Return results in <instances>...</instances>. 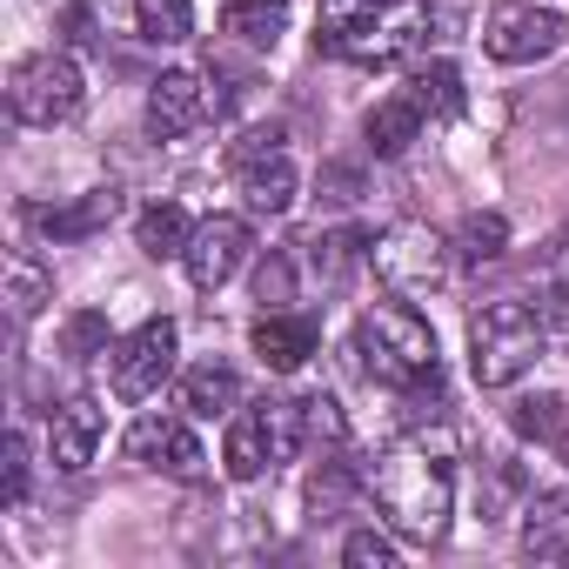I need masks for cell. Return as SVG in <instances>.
I'll list each match as a JSON object with an SVG mask.
<instances>
[{
	"mask_svg": "<svg viewBox=\"0 0 569 569\" xmlns=\"http://www.w3.org/2000/svg\"><path fill=\"white\" fill-rule=\"evenodd\" d=\"M342 562H349V569H396V542H389L382 529H356V536L342 542Z\"/></svg>",
	"mask_w": 569,
	"mask_h": 569,
	"instance_id": "cell-29",
	"label": "cell"
},
{
	"mask_svg": "<svg viewBox=\"0 0 569 569\" xmlns=\"http://www.w3.org/2000/svg\"><path fill=\"white\" fill-rule=\"evenodd\" d=\"M349 489H356V476H349L342 462H322V469H316V482H309V502H316L322 516H336V509L349 502Z\"/></svg>",
	"mask_w": 569,
	"mask_h": 569,
	"instance_id": "cell-30",
	"label": "cell"
},
{
	"mask_svg": "<svg viewBox=\"0 0 569 569\" xmlns=\"http://www.w3.org/2000/svg\"><path fill=\"white\" fill-rule=\"evenodd\" d=\"M201 121H208V88H201V74L174 68V74H161V81L148 88V134L181 141V134H194Z\"/></svg>",
	"mask_w": 569,
	"mask_h": 569,
	"instance_id": "cell-11",
	"label": "cell"
},
{
	"mask_svg": "<svg viewBox=\"0 0 569 569\" xmlns=\"http://www.w3.org/2000/svg\"><path fill=\"white\" fill-rule=\"evenodd\" d=\"M289 28V0H228L221 8V34L248 41V48H274Z\"/></svg>",
	"mask_w": 569,
	"mask_h": 569,
	"instance_id": "cell-18",
	"label": "cell"
},
{
	"mask_svg": "<svg viewBox=\"0 0 569 569\" xmlns=\"http://www.w3.org/2000/svg\"><path fill=\"white\" fill-rule=\"evenodd\" d=\"M369 268L396 296H436V289H449V241L422 221H396L389 234L369 241Z\"/></svg>",
	"mask_w": 569,
	"mask_h": 569,
	"instance_id": "cell-5",
	"label": "cell"
},
{
	"mask_svg": "<svg viewBox=\"0 0 569 569\" xmlns=\"http://www.w3.org/2000/svg\"><path fill=\"white\" fill-rule=\"evenodd\" d=\"M128 462L161 469V476H181V482H201L208 476V456H201V442H194V429L181 416H141L128 429Z\"/></svg>",
	"mask_w": 569,
	"mask_h": 569,
	"instance_id": "cell-8",
	"label": "cell"
},
{
	"mask_svg": "<svg viewBox=\"0 0 569 569\" xmlns=\"http://www.w3.org/2000/svg\"><path fill=\"white\" fill-rule=\"evenodd\" d=\"M556 462L569 469V416H562V429H556Z\"/></svg>",
	"mask_w": 569,
	"mask_h": 569,
	"instance_id": "cell-38",
	"label": "cell"
},
{
	"mask_svg": "<svg viewBox=\"0 0 569 569\" xmlns=\"http://www.w3.org/2000/svg\"><path fill=\"white\" fill-rule=\"evenodd\" d=\"M362 134H369V154L396 161V154H409V148L422 141V108H416L409 94H389V101H376V108H369Z\"/></svg>",
	"mask_w": 569,
	"mask_h": 569,
	"instance_id": "cell-16",
	"label": "cell"
},
{
	"mask_svg": "<svg viewBox=\"0 0 569 569\" xmlns=\"http://www.w3.org/2000/svg\"><path fill=\"white\" fill-rule=\"evenodd\" d=\"M114 214H121V188H88L81 201L48 208V214H41V228H48L54 241H81V234H101Z\"/></svg>",
	"mask_w": 569,
	"mask_h": 569,
	"instance_id": "cell-17",
	"label": "cell"
},
{
	"mask_svg": "<svg viewBox=\"0 0 569 569\" xmlns=\"http://www.w3.org/2000/svg\"><path fill=\"white\" fill-rule=\"evenodd\" d=\"M274 141H281V128H248V134L234 141V168H248V161H261V154H281Z\"/></svg>",
	"mask_w": 569,
	"mask_h": 569,
	"instance_id": "cell-33",
	"label": "cell"
},
{
	"mask_svg": "<svg viewBox=\"0 0 569 569\" xmlns=\"http://www.w3.org/2000/svg\"><path fill=\"white\" fill-rule=\"evenodd\" d=\"M542 342H549V322L529 309V302H489L476 322H469V369L482 389H509L522 382L536 362H542Z\"/></svg>",
	"mask_w": 569,
	"mask_h": 569,
	"instance_id": "cell-4",
	"label": "cell"
},
{
	"mask_svg": "<svg viewBox=\"0 0 569 569\" xmlns=\"http://www.w3.org/2000/svg\"><path fill=\"white\" fill-rule=\"evenodd\" d=\"M402 94L422 108V121H456V114H462V74H456L449 61H429V68H416Z\"/></svg>",
	"mask_w": 569,
	"mask_h": 569,
	"instance_id": "cell-21",
	"label": "cell"
},
{
	"mask_svg": "<svg viewBox=\"0 0 569 569\" xmlns=\"http://www.w3.org/2000/svg\"><path fill=\"white\" fill-rule=\"evenodd\" d=\"M61 28H68V41H74V48H88V41H94V14L81 8V0H68V8H61Z\"/></svg>",
	"mask_w": 569,
	"mask_h": 569,
	"instance_id": "cell-35",
	"label": "cell"
},
{
	"mask_svg": "<svg viewBox=\"0 0 569 569\" xmlns=\"http://www.w3.org/2000/svg\"><path fill=\"white\" fill-rule=\"evenodd\" d=\"M302 409H309V436H316V442H342V409H336L329 396H309Z\"/></svg>",
	"mask_w": 569,
	"mask_h": 569,
	"instance_id": "cell-32",
	"label": "cell"
},
{
	"mask_svg": "<svg viewBox=\"0 0 569 569\" xmlns=\"http://www.w3.org/2000/svg\"><path fill=\"white\" fill-rule=\"evenodd\" d=\"M329 188H336V201H356V174L349 168H329Z\"/></svg>",
	"mask_w": 569,
	"mask_h": 569,
	"instance_id": "cell-37",
	"label": "cell"
},
{
	"mask_svg": "<svg viewBox=\"0 0 569 569\" xmlns=\"http://www.w3.org/2000/svg\"><path fill=\"white\" fill-rule=\"evenodd\" d=\"M134 28L154 48H181L194 34V8H188V0H134Z\"/></svg>",
	"mask_w": 569,
	"mask_h": 569,
	"instance_id": "cell-22",
	"label": "cell"
},
{
	"mask_svg": "<svg viewBox=\"0 0 569 569\" xmlns=\"http://www.w3.org/2000/svg\"><path fill=\"white\" fill-rule=\"evenodd\" d=\"M54 289H48V274L28 261V254H14L8 261V302H14V322H28V316H41V302H48Z\"/></svg>",
	"mask_w": 569,
	"mask_h": 569,
	"instance_id": "cell-25",
	"label": "cell"
},
{
	"mask_svg": "<svg viewBox=\"0 0 569 569\" xmlns=\"http://www.w3.org/2000/svg\"><path fill=\"white\" fill-rule=\"evenodd\" d=\"M241 194H248L254 214H281V208L296 201V168H289V154H261V161H248V168H241Z\"/></svg>",
	"mask_w": 569,
	"mask_h": 569,
	"instance_id": "cell-20",
	"label": "cell"
},
{
	"mask_svg": "<svg viewBox=\"0 0 569 569\" xmlns=\"http://www.w3.org/2000/svg\"><path fill=\"white\" fill-rule=\"evenodd\" d=\"M356 254H369V241H362V234H329L316 261H322L329 274H349V268H356Z\"/></svg>",
	"mask_w": 569,
	"mask_h": 569,
	"instance_id": "cell-31",
	"label": "cell"
},
{
	"mask_svg": "<svg viewBox=\"0 0 569 569\" xmlns=\"http://www.w3.org/2000/svg\"><path fill=\"white\" fill-rule=\"evenodd\" d=\"M562 416H569V402H556V396H529V402H516V409H509L516 436H536V442H556Z\"/></svg>",
	"mask_w": 569,
	"mask_h": 569,
	"instance_id": "cell-27",
	"label": "cell"
},
{
	"mask_svg": "<svg viewBox=\"0 0 569 569\" xmlns=\"http://www.w3.org/2000/svg\"><path fill=\"white\" fill-rule=\"evenodd\" d=\"M356 356H362V369L376 376V382H389V389H436L442 376H436V336H429V322L416 316V309H402V302H376L362 322H356Z\"/></svg>",
	"mask_w": 569,
	"mask_h": 569,
	"instance_id": "cell-3",
	"label": "cell"
},
{
	"mask_svg": "<svg viewBox=\"0 0 569 569\" xmlns=\"http://www.w3.org/2000/svg\"><path fill=\"white\" fill-rule=\"evenodd\" d=\"M174 349H181V329H174L168 316H154V322H141L128 342H114V356H108V382H114V396H121V402H148V396L168 382Z\"/></svg>",
	"mask_w": 569,
	"mask_h": 569,
	"instance_id": "cell-7",
	"label": "cell"
},
{
	"mask_svg": "<svg viewBox=\"0 0 569 569\" xmlns=\"http://www.w3.org/2000/svg\"><path fill=\"white\" fill-rule=\"evenodd\" d=\"M61 356H74V362H88V356H108V316H101V309H81V316H68V329H61Z\"/></svg>",
	"mask_w": 569,
	"mask_h": 569,
	"instance_id": "cell-26",
	"label": "cell"
},
{
	"mask_svg": "<svg viewBox=\"0 0 569 569\" xmlns=\"http://www.w3.org/2000/svg\"><path fill=\"white\" fill-rule=\"evenodd\" d=\"M101 436H108V416H101V402H88V396L61 402V409H54V422H48L54 469H88V462H94V449H101Z\"/></svg>",
	"mask_w": 569,
	"mask_h": 569,
	"instance_id": "cell-12",
	"label": "cell"
},
{
	"mask_svg": "<svg viewBox=\"0 0 569 569\" xmlns=\"http://www.w3.org/2000/svg\"><path fill=\"white\" fill-rule=\"evenodd\" d=\"M456 248H462V261H476V268H482V261H496V254L509 248V221H502L496 208H482V214H469V221H462Z\"/></svg>",
	"mask_w": 569,
	"mask_h": 569,
	"instance_id": "cell-24",
	"label": "cell"
},
{
	"mask_svg": "<svg viewBox=\"0 0 569 569\" xmlns=\"http://www.w3.org/2000/svg\"><path fill=\"white\" fill-rule=\"evenodd\" d=\"M241 402V376L221 362H201L181 376V416H228Z\"/></svg>",
	"mask_w": 569,
	"mask_h": 569,
	"instance_id": "cell-19",
	"label": "cell"
},
{
	"mask_svg": "<svg viewBox=\"0 0 569 569\" xmlns=\"http://www.w3.org/2000/svg\"><path fill=\"white\" fill-rule=\"evenodd\" d=\"M221 462H228V476H234V482H254L261 469H274V462H281V456H274V422H268V402H254V409H241V416L228 422Z\"/></svg>",
	"mask_w": 569,
	"mask_h": 569,
	"instance_id": "cell-13",
	"label": "cell"
},
{
	"mask_svg": "<svg viewBox=\"0 0 569 569\" xmlns=\"http://www.w3.org/2000/svg\"><path fill=\"white\" fill-rule=\"evenodd\" d=\"M254 302H261V309H281V302H296V261L281 254V248H274V254L254 268Z\"/></svg>",
	"mask_w": 569,
	"mask_h": 569,
	"instance_id": "cell-28",
	"label": "cell"
},
{
	"mask_svg": "<svg viewBox=\"0 0 569 569\" xmlns=\"http://www.w3.org/2000/svg\"><path fill=\"white\" fill-rule=\"evenodd\" d=\"M549 302H556V309H569V254L556 261V289H549Z\"/></svg>",
	"mask_w": 569,
	"mask_h": 569,
	"instance_id": "cell-36",
	"label": "cell"
},
{
	"mask_svg": "<svg viewBox=\"0 0 569 569\" xmlns=\"http://www.w3.org/2000/svg\"><path fill=\"white\" fill-rule=\"evenodd\" d=\"M429 0H322L316 48L342 54L349 68H396L429 41Z\"/></svg>",
	"mask_w": 569,
	"mask_h": 569,
	"instance_id": "cell-1",
	"label": "cell"
},
{
	"mask_svg": "<svg viewBox=\"0 0 569 569\" xmlns=\"http://www.w3.org/2000/svg\"><path fill=\"white\" fill-rule=\"evenodd\" d=\"M81 68L68 61V54H28L21 68H14V81H8V108H14V121H28V128H61V121H74L81 114Z\"/></svg>",
	"mask_w": 569,
	"mask_h": 569,
	"instance_id": "cell-6",
	"label": "cell"
},
{
	"mask_svg": "<svg viewBox=\"0 0 569 569\" xmlns=\"http://www.w3.org/2000/svg\"><path fill=\"white\" fill-rule=\"evenodd\" d=\"M316 342H322V329H316L309 316H281V309H268V316L254 322V356H261L274 376L302 369V362L316 356Z\"/></svg>",
	"mask_w": 569,
	"mask_h": 569,
	"instance_id": "cell-14",
	"label": "cell"
},
{
	"mask_svg": "<svg viewBox=\"0 0 569 569\" xmlns=\"http://www.w3.org/2000/svg\"><path fill=\"white\" fill-rule=\"evenodd\" d=\"M28 496V436L14 429L8 436V502H21Z\"/></svg>",
	"mask_w": 569,
	"mask_h": 569,
	"instance_id": "cell-34",
	"label": "cell"
},
{
	"mask_svg": "<svg viewBox=\"0 0 569 569\" xmlns=\"http://www.w3.org/2000/svg\"><path fill=\"white\" fill-rule=\"evenodd\" d=\"M369 489H376L382 516L396 522V536H409V542H442L449 509H456V476H449V462H442V456H429V449L402 442V449L376 456Z\"/></svg>",
	"mask_w": 569,
	"mask_h": 569,
	"instance_id": "cell-2",
	"label": "cell"
},
{
	"mask_svg": "<svg viewBox=\"0 0 569 569\" xmlns=\"http://www.w3.org/2000/svg\"><path fill=\"white\" fill-rule=\"evenodd\" d=\"M188 234H194V221L174 208V201H154V208H141V248L161 261V254H181L188 248Z\"/></svg>",
	"mask_w": 569,
	"mask_h": 569,
	"instance_id": "cell-23",
	"label": "cell"
},
{
	"mask_svg": "<svg viewBox=\"0 0 569 569\" xmlns=\"http://www.w3.org/2000/svg\"><path fill=\"white\" fill-rule=\"evenodd\" d=\"M482 48H489L502 68H529V61H542V54L562 48V14H549V8H502V14L489 21Z\"/></svg>",
	"mask_w": 569,
	"mask_h": 569,
	"instance_id": "cell-10",
	"label": "cell"
},
{
	"mask_svg": "<svg viewBox=\"0 0 569 569\" xmlns=\"http://www.w3.org/2000/svg\"><path fill=\"white\" fill-rule=\"evenodd\" d=\"M241 261H248V221H241V214H208V221H194V234H188V248H181V268H188L194 289H221Z\"/></svg>",
	"mask_w": 569,
	"mask_h": 569,
	"instance_id": "cell-9",
	"label": "cell"
},
{
	"mask_svg": "<svg viewBox=\"0 0 569 569\" xmlns=\"http://www.w3.org/2000/svg\"><path fill=\"white\" fill-rule=\"evenodd\" d=\"M522 556L536 562H569V489H549L522 516Z\"/></svg>",
	"mask_w": 569,
	"mask_h": 569,
	"instance_id": "cell-15",
	"label": "cell"
}]
</instances>
